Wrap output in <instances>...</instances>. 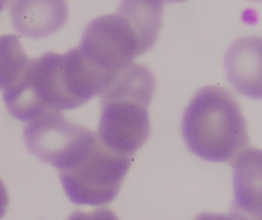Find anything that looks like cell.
I'll use <instances>...</instances> for the list:
<instances>
[{"instance_id":"6da1fadb","label":"cell","mask_w":262,"mask_h":220,"mask_svg":"<svg viewBox=\"0 0 262 220\" xmlns=\"http://www.w3.org/2000/svg\"><path fill=\"white\" fill-rule=\"evenodd\" d=\"M182 136L195 156L229 163L250 145L247 121L231 92L220 86L201 89L182 117Z\"/></svg>"},{"instance_id":"7a4b0ae2","label":"cell","mask_w":262,"mask_h":220,"mask_svg":"<svg viewBox=\"0 0 262 220\" xmlns=\"http://www.w3.org/2000/svg\"><path fill=\"white\" fill-rule=\"evenodd\" d=\"M156 90L153 72L143 63L122 70L101 93L97 139L110 150L134 156L150 136L149 105Z\"/></svg>"},{"instance_id":"3957f363","label":"cell","mask_w":262,"mask_h":220,"mask_svg":"<svg viewBox=\"0 0 262 220\" xmlns=\"http://www.w3.org/2000/svg\"><path fill=\"white\" fill-rule=\"evenodd\" d=\"M3 98L9 113L24 122L49 111L77 108L64 81L62 55L55 52L30 60L20 79L3 92Z\"/></svg>"},{"instance_id":"277c9868","label":"cell","mask_w":262,"mask_h":220,"mask_svg":"<svg viewBox=\"0 0 262 220\" xmlns=\"http://www.w3.org/2000/svg\"><path fill=\"white\" fill-rule=\"evenodd\" d=\"M134 156L110 150L97 139L73 166L60 171L64 192L75 205L102 206L117 198Z\"/></svg>"},{"instance_id":"5b68a950","label":"cell","mask_w":262,"mask_h":220,"mask_svg":"<svg viewBox=\"0 0 262 220\" xmlns=\"http://www.w3.org/2000/svg\"><path fill=\"white\" fill-rule=\"evenodd\" d=\"M24 140L32 155L62 171L90 150L97 135L68 119L60 111H49L26 125Z\"/></svg>"},{"instance_id":"8992f818","label":"cell","mask_w":262,"mask_h":220,"mask_svg":"<svg viewBox=\"0 0 262 220\" xmlns=\"http://www.w3.org/2000/svg\"><path fill=\"white\" fill-rule=\"evenodd\" d=\"M77 49L90 66L111 81L140 55L135 32L119 14H108L91 21Z\"/></svg>"},{"instance_id":"52a82bcc","label":"cell","mask_w":262,"mask_h":220,"mask_svg":"<svg viewBox=\"0 0 262 220\" xmlns=\"http://www.w3.org/2000/svg\"><path fill=\"white\" fill-rule=\"evenodd\" d=\"M69 17L66 0H13L10 18L13 27L24 37L38 39L52 35Z\"/></svg>"},{"instance_id":"ba28073f","label":"cell","mask_w":262,"mask_h":220,"mask_svg":"<svg viewBox=\"0 0 262 220\" xmlns=\"http://www.w3.org/2000/svg\"><path fill=\"white\" fill-rule=\"evenodd\" d=\"M226 72L231 84L248 97H261V39L243 38L229 49Z\"/></svg>"},{"instance_id":"9c48e42d","label":"cell","mask_w":262,"mask_h":220,"mask_svg":"<svg viewBox=\"0 0 262 220\" xmlns=\"http://www.w3.org/2000/svg\"><path fill=\"white\" fill-rule=\"evenodd\" d=\"M234 208L241 213L261 215V153L244 149L234 160Z\"/></svg>"},{"instance_id":"30bf717a","label":"cell","mask_w":262,"mask_h":220,"mask_svg":"<svg viewBox=\"0 0 262 220\" xmlns=\"http://www.w3.org/2000/svg\"><path fill=\"white\" fill-rule=\"evenodd\" d=\"M164 0H122L117 14L122 17L139 42L140 55L155 47L163 24Z\"/></svg>"},{"instance_id":"8fae6325","label":"cell","mask_w":262,"mask_h":220,"mask_svg":"<svg viewBox=\"0 0 262 220\" xmlns=\"http://www.w3.org/2000/svg\"><path fill=\"white\" fill-rule=\"evenodd\" d=\"M20 39L16 35L0 37V90H7L16 83L30 63Z\"/></svg>"},{"instance_id":"7c38bea8","label":"cell","mask_w":262,"mask_h":220,"mask_svg":"<svg viewBox=\"0 0 262 220\" xmlns=\"http://www.w3.org/2000/svg\"><path fill=\"white\" fill-rule=\"evenodd\" d=\"M7 206H9V193L3 181L0 180V219L6 215Z\"/></svg>"},{"instance_id":"4fadbf2b","label":"cell","mask_w":262,"mask_h":220,"mask_svg":"<svg viewBox=\"0 0 262 220\" xmlns=\"http://www.w3.org/2000/svg\"><path fill=\"white\" fill-rule=\"evenodd\" d=\"M9 3V0H0V11L5 9V6Z\"/></svg>"},{"instance_id":"5bb4252c","label":"cell","mask_w":262,"mask_h":220,"mask_svg":"<svg viewBox=\"0 0 262 220\" xmlns=\"http://www.w3.org/2000/svg\"><path fill=\"white\" fill-rule=\"evenodd\" d=\"M164 2H170V3H177V2H184V0H164Z\"/></svg>"}]
</instances>
